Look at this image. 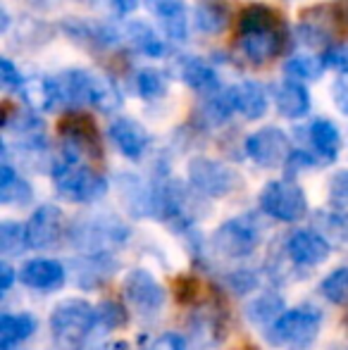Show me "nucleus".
I'll return each mask as SVG.
<instances>
[{"mask_svg":"<svg viewBox=\"0 0 348 350\" xmlns=\"http://www.w3.org/2000/svg\"><path fill=\"white\" fill-rule=\"evenodd\" d=\"M150 350H186V341L179 334H163L155 338Z\"/></svg>","mask_w":348,"mask_h":350,"instance_id":"obj_40","label":"nucleus"},{"mask_svg":"<svg viewBox=\"0 0 348 350\" xmlns=\"http://www.w3.org/2000/svg\"><path fill=\"white\" fill-rule=\"evenodd\" d=\"M136 88L146 100H158L168 93V79L158 70H141L136 74Z\"/></svg>","mask_w":348,"mask_h":350,"instance_id":"obj_34","label":"nucleus"},{"mask_svg":"<svg viewBox=\"0 0 348 350\" xmlns=\"http://www.w3.org/2000/svg\"><path fill=\"white\" fill-rule=\"evenodd\" d=\"M62 29H65L70 38L79 41L81 46H91V48H107L120 41V31H115L112 27H105V24L67 19V22L62 24Z\"/></svg>","mask_w":348,"mask_h":350,"instance_id":"obj_17","label":"nucleus"},{"mask_svg":"<svg viewBox=\"0 0 348 350\" xmlns=\"http://www.w3.org/2000/svg\"><path fill=\"white\" fill-rule=\"evenodd\" d=\"M0 277H3V281H0V291H10V286H12V281H14V269L10 267L8 262H3L0 265Z\"/></svg>","mask_w":348,"mask_h":350,"instance_id":"obj_42","label":"nucleus"},{"mask_svg":"<svg viewBox=\"0 0 348 350\" xmlns=\"http://www.w3.org/2000/svg\"><path fill=\"white\" fill-rule=\"evenodd\" d=\"M308 136H310L312 148H315L322 160L325 162L336 160V155H339V150H341V134L334 122L320 117V120H315L308 126Z\"/></svg>","mask_w":348,"mask_h":350,"instance_id":"obj_24","label":"nucleus"},{"mask_svg":"<svg viewBox=\"0 0 348 350\" xmlns=\"http://www.w3.org/2000/svg\"><path fill=\"white\" fill-rule=\"evenodd\" d=\"M136 5H139V0H112V8H115L120 14H129V12H134Z\"/></svg>","mask_w":348,"mask_h":350,"instance_id":"obj_43","label":"nucleus"},{"mask_svg":"<svg viewBox=\"0 0 348 350\" xmlns=\"http://www.w3.org/2000/svg\"><path fill=\"white\" fill-rule=\"evenodd\" d=\"M286 253L296 267L301 269H310V267H320L322 262H327L332 253V245L320 231L312 229H301L293 231L286 241Z\"/></svg>","mask_w":348,"mask_h":350,"instance_id":"obj_11","label":"nucleus"},{"mask_svg":"<svg viewBox=\"0 0 348 350\" xmlns=\"http://www.w3.org/2000/svg\"><path fill=\"white\" fill-rule=\"evenodd\" d=\"M124 295L139 314H158L165 305V288L146 269H131L124 277Z\"/></svg>","mask_w":348,"mask_h":350,"instance_id":"obj_10","label":"nucleus"},{"mask_svg":"<svg viewBox=\"0 0 348 350\" xmlns=\"http://www.w3.org/2000/svg\"><path fill=\"white\" fill-rule=\"evenodd\" d=\"M193 24L200 33L219 36L229 24L227 0H198L193 5Z\"/></svg>","mask_w":348,"mask_h":350,"instance_id":"obj_21","label":"nucleus"},{"mask_svg":"<svg viewBox=\"0 0 348 350\" xmlns=\"http://www.w3.org/2000/svg\"><path fill=\"white\" fill-rule=\"evenodd\" d=\"M91 105L101 112H115L122 105V93L117 91V86L103 74H96L93 79V100Z\"/></svg>","mask_w":348,"mask_h":350,"instance_id":"obj_32","label":"nucleus"},{"mask_svg":"<svg viewBox=\"0 0 348 350\" xmlns=\"http://www.w3.org/2000/svg\"><path fill=\"white\" fill-rule=\"evenodd\" d=\"M320 291L330 303H336V305L348 303V267L334 269L330 277L322 279Z\"/></svg>","mask_w":348,"mask_h":350,"instance_id":"obj_33","label":"nucleus"},{"mask_svg":"<svg viewBox=\"0 0 348 350\" xmlns=\"http://www.w3.org/2000/svg\"><path fill=\"white\" fill-rule=\"evenodd\" d=\"M334 17L330 8H312L303 12L301 19V38L312 48H325L334 36Z\"/></svg>","mask_w":348,"mask_h":350,"instance_id":"obj_19","label":"nucleus"},{"mask_svg":"<svg viewBox=\"0 0 348 350\" xmlns=\"http://www.w3.org/2000/svg\"><path fill=\"white\" fill-rule=\"evenodd\" d=\"M246 155L256 165L265 170H274L289 162L291 150H289V136L277 126H265L246 139Z\"/></svg>","mask_w":348,"mask_h":350,"instance_id":"obj_9","label":"nucleus"},{"mask_svg":"<svg viewBox=\"0 0 348 350\" xmlns=\"http://www.w3.org/2000/svg\"><path fill=\"white\" fill-rule=\"evenodd\" d=\"M176 74L189 88L198 93H215L217 91V74L213 67L200 57H181L176 62Z\"/></svg>","mask_w":348,"mask_h":350,"instance_id":"obj_22","label":"nucleus"},{"mask_svg":"<svg viewBox=\"0 0 348 350\" xmlns=\"http://www.w3.org/2000/svg\"><path fill=\"white\" fill-rule=\"evenodd\" d=\"M31 5H36V8H46V5H53L57 3V0H29Z\"/></svg>","mask_w":348,"mask_h":350,"instance_id":"obj_44","label":"nucleus"},{"mask_svg":"<svg viewBox=\"0 0 348 350\" xmlns=\"http://www.w3.org/2000/svg\"><path fill=\"white\" fill-rule=\"evenodd\" d=\"M237 112H241L246 120H260L267 112V93L263 83L258 81H241L229 88Z\"/></svg>","mask_w":348,"mask_h":350,"instance_id":"obj_20","label":"nucleus"},{"mask_svg":"<svg viewBox=\"0 0 348 350\" xmlns=\"http://www.w3.org/2000/svg\"><path fill=\"white\" fill-rule=\"evenodd\" d=\"M124 36L129 38L131 46H134L139 53H144V55H148V57H163L165 55V43L160 41V36L148 27V24H144V22L129 24Z\"/></svg>","mask_w":348,"mask_h":350,"instance_id":"obj_29","label":"nucleus"},{"mask_svg":"<svg viewBox=\"0 0 348 350\" xmlns=\"http://www.w3.org/2000/svg\"><path fill=\"white\" fill-rule=\"evenodd\" d=\"M286 27L267 5H251L239 19V51L253 65H265L284 51Z\"/></svg>","mask_w":348,"mask_h":350,"instance_id":"obj_1","label":"nucleus"},{"mask_svg":"<svg viewBox=\"0 0 348 350\" xmlns=\"http://www.w3.org/2000/svg\"><path fill=\"white\" fill-rule=\"evenodd\" d=\"M31 196V186L12 170V165L5 162L0 167V200L5 205H27Z\"/></svg>","mask_w":348,"mask_h":350,"instance_id":"obj_27","label":"nucleus"},{"mask_svg":"<svg viewBox=\"0 0 348 350\" xmlns=\"http://www.w3.org/2000/svg\"><path fill=\"white\" fill-rule=\"evenodd\" d=\"M96 329V308L81 298H67L53 308L51 332L62 350H75Z\"/></svg>","mask_w":348,"mask_h":350,"instance_id":"obj_3","label":"nucleus"},{"mask_svg":"<svg viewBox=\"0 0 348 350\" xmlns=\"http://www.w3.org/2000/svg\"><path fill=\"white\" fill-rule=\"evenodd\" d=\"M53 184H55L57 193L70 203H96L107 191V181L101 174H96L91 167L81 165V162L65 160V157L55 162Z\"/></svg>","mask_w":348,"mask_h":350,"instance_id":"obj_4","label":"nucleus"},{"mask_svg":"<svg viewBox=\"0 0 348 350\" xmlns=\"http://www.w3.org/2000/svg\"><path fill=\"white\" fill-rule=\"evenodd\" d=\"M24 245H29L27 226L17 224V221H3L0 224V250L5 255H17Z\"/></svg>","mask_w":348,"mask_h":350,"instance_id":"obj_35","label":"nucleus"},{"mask_svg":"<svg viewBox=\"0 0 348 350\" xmlns=\"http://www.w3.org/2000/svg\"><path fill=\"white\" fill-rule=\"evenodd\" d=\"M325 57H312V55H298L284 65V74L291 81H315L325 72Z\"/></svg>","mask_w":348,"mask_h":350,"instance_id":"obj_31","label":"nucleus"},{"mask_svg":"<svg viewBox=\"0 0 348 350\" xmlns=\"http://www.w3.org/2000/svg\"><path fill=\"white\" fill-rule=\"evenodd\" d=\"M126 236H129V229L120 219L101 215V217H91V219H81L75 226L72 243L88 250L91 255H105V248L124 243Z\"/></svg>","mask_w":348,"mask_h":350,"instance_id":"obj_7","label":"nucleus"},{"mask_svg":"<svg viewBox=\"0 0 348 350\" xmlns=\"http://www.w3.org/2000/svg\"><path fill=\"white\" fill-rule=\"evenodd\" d=\"M317 231L330 241V245L348 248V215L346 212H320L315 219Z\"/></svg>","mask_w":348,"mask_h":350,"instance_id":"obj_30","label":"nucleus"},{"mask_svg":"<svg viewBox=\"0 0 348 350\" xmlns=\"http://www.w3.org/2000/svg\"><path fill=\"white\" fill-rule=\"evenodd\" d=\"M322 329V312L315 308H293L265 329V341L279 350H306Z\"/></svg>","mask_w":348,"mask_h":350,"instance_id":"obj_2","label":"nucleus"},{"mask_svg":"<svg viewBox=\"0 0 348 350\" xmlns=\"http://www.w3.org/2000/svg\"><path fill=\"white\" fill-rule=\"evenodd\" d=\"M126 322V314L120 305L115 303H101L96 308V324H101L103 329H117Z\"/></svg>","mask_w":348,"mask_h":350,"instance_id":"obj_36","label":"nucleus"},{"mask_svg":"<svg viewBox=\"0 0 348 350\" xmlns=\"http://www.w3.org/2000/svg\"><path fill=\"white\" fill-rule=\"evenodd\" d=\"M260 210L277 221H298L308 212V198L296 181H269L260 191Z\"/></svg>","mask_w":348,"mask_h":350,"instance_id":"obj_5","label":"nucleus"},{"mask_svg":"<svg viewBox=\"0 0 348 350\" xmlns=\"http://www.w3.org/2000/svg\"><path fill=\"white\" fill-rule=\"evenodd\" d=\"M0 81H3V86L5 88H22V77H19V72H17V67L12 65V62L8 60V57H3L0 60Z\"/></svg>","mask_w":348,"mask_h":350,"instance_id":"obj_38","label":"nucleus"},{"mask_svg":"<svg viewBox=\"0 0 348 350\" xmlns=\"http://www.w3.org/2000/svg\"><path fill=\"white\" fill-rule=\"evenodd\" d=\"M210 243H213L215 253H219L222 258H248L260 243V229L251 217H234L222 226H217Z\"/></svg>","mask_w":348,"mask_h":350,"instance_id":"obj_6","label":"nucleus"},{"mask_svg":"<svg viewBox=\"0 0 348 350\" xmlns=\"http://www.w3.org/2000/svg\"><path fill=\"white\" fill-rule=\"evenodd\" d=\"M55 79L57 96H60V107H81L91 105L93 100V79L96 74L86 70H65Z\"/></svg>","mask_w":348,"mask_h":350,"instance_id":"obj_13","label":"nucleus"},{"mask_svg":"<svg viewBox=\"0 0 348 350\" xmlns=\"http://www.w3.org/2000/svg\"><path fill=\"white\" fill-rule=\"evenodd\" d=\"M36 329V319L27 312L10 314L5 312L0 317V350H12L22 341H27Z\"/></svg>","mask_w":348,"mask_h":350,"instance_id":"obj_25","label":"nucleus"},{"mask_svg":"<svg viewBox=\"0 0 348 350\" xmlns=\"http://www.w3.org/2000/svg\"><path fill=\"white\" fill-rule=\"evenodd\" d=\"M146 5H148L150 12L158 14L165 33H168L172 41H184L186 31H189L184 0H146Z\"/></svg>","mask_w":348,"mask_h":350,"instance_id":"obj_18","label":"nucleus"},{"mask_svg":"<svg viewBox=\"0 0 348 350\" xmlns=\"http://www.w3.org/2000/svg\"><path fill=\"white\" fill-rule=\"evenodd\" d=\"M62 234V212L55 205H41L27 221L29 248H51Z\"/></svg>","mask_w":348,"mask_h":350,"instance_id":"obj_12","label":"nucleus"},{"mask_svg":"<svg viewBox=\"0 0 348 350\" xmlns=\"http://www.w3.org/2000/svg\"><path fill=\"white\" fill-rule=\"evenodd\" d=\"M334 100L339 105V110L348 115V79H339L334 83Z\"/></svg>","mask_w":348,"mask_h":350,"instance_id":"obj_41","label":"nucleus"},{"mask_svg":"<svg viewBox=\"0 0 348 350\" xmlns=\"http://www.w3.org/2000/svg\"><path fill=\"white\" fill-rule=\"evenodd\" d=\"M22 98L34 107V110L51 112L60 107V96H57V86L53 77H34L27 79L19 88Z\"/></svg>","mask_w":348,"mask_h":350,"instance_id":"obj_23","label":"nucleus"},{"mask_svg":"<svg viewBox=\"0 0 348 350\" xmlns=\"http://www.w3.org/2000/svg\"><path fill=\"white\" fill-rule=\"evenodd\" d=\"M274 103H277V110L282 117L298 120V117H306L310 110V93L306 91L303 83L286 79V81L274 86Z\"/></svg>","mask_w":348,"mask_h":350,"instance_id":"obj_16","label":"nucleus"},{"mask_svg":"<svg viewBox=\"0 0 348 350\" xmlns=\"http://www.w3.org/2000/svg\"><path fill=\"white\" fill-rule=\"evenodd\" d=\"M282 314H284V300H282V295L272 293V291L258 295V298H253L251 303L246 305V317L251 319L253 324H260V327L274 324Z\"/></svg>","mask_w":348,"mask_h":350,"instance_id":"obj_26","label":"nucleus"},{"mask_svg":"<svg viewBox=\"0 0 348 350\" xmlns=\"http://www.w3.org/2000/svg\"><path fill=\"white\" fill-rule=\"evenodd\" d=\"M346 17H348V5H346Z\"/></svg>","mask_w":348,"mask_h":350,"instance_id":"obj_45","label":"nucleus"},{"mask_svg":"<svg viewBox=\"0 0 348 350\" xmlns=\"http://www.w3.org/2000/svg\"><path fill=\"white\" fill-rule=\"evenodd\" d=\"M189 184L210 198H222L239 186V174L229 165L210 157H193L189 162Z\"/></svg>","mask_w":348,"mask_h":350,"instance_id":"obj_8","label":"nucleus"},{"mask_svg":"<svg viewBox=\"0 0 348 350\" xmlns=\"http://www.w3.org/2000/svg\"><path fill=\"white\" fill-rule=\"evenodd\" d=\"M325 65L327 67H334V70L348 74V46L344 48H330V51L325 53Z\"/></svg>","mask_w":348,"mask_h":350,"instance_id":"obj_39","label":"nucleus"},{"mask_svg":"<svg viewBox=\"0 0 348 350\" xmlns=\"http://www.w3.org/2000/svg\"><path fill=\"white\" fill-rule=\"evenodd\" d=\"M65 265L57 262V260H46V258H36L29 260L22 269H19V281L24 286L34 291H57L62 284H65Z\"/></svg>","mask_w":348,"mask_h":350,"instance_id":"obj_15","label":"nucleus"},{"mask_svg":"<svg viewBox=\"0 0 348 350\" xmlns=\"http://www.w3.org/2000/svg\"><path fill=\"white\" fill-rule=\"evenodd\" d=\"M232 112H237V107H234L229 88L227 91L208 93V100H203L198 107V115L203 117L205 124H222V122H227L232 117Z\"/></svg>","mask_w":348,"mask_h":350,"instance_id":"obj_28","label":"nucleus"},{"mask_svg":"<svg viewBox=\"0 0 348 350\" xmlns=\"http://www.w3.org/2000/svg\"><path fill=\"white\" fill-rule=\"evenodd\" d=\"M110 134V141L115 143V148L126 157V160H141L144 152L148 150L150 146V136L139 122L126 120V117H120L110 124L107 129Z\"/></svg>","mask_w":348,"mask_h":350,"instance_id":"obj_14","label":"nucleus"},{"mask_svg":"<svg viewBox=\"0 0 348 350\" xmlns=\"http://www.w3.org/2000/svg\"><path fill=\"white\" fill-rule=\"evenodd\" d=\"M330 198L336 205H348V170L336 172L330 179Z\"/></svg>","mask_w":348,"mask_h":350,"instance_id":"obj_37","label":"nucleus"}]
</instances>
